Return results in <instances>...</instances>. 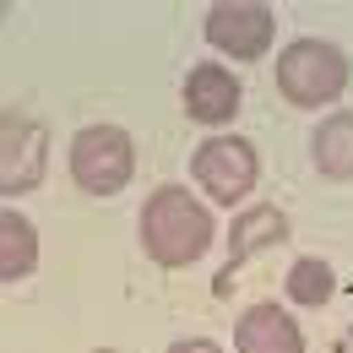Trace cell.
<instances>
[{
	"label": "cell",
	"instance_id": "1",
	"mask_svg": "<svg viewBox=\"0 0 353 353\" xmlns=\"http://www.w3.org/2000/svg\"><path fill=\"white\" fill-rule=\"evenodd\" d=\"M207 245H212V212L190 190L163 185V190L147 196V207H141V250L158 266H190L207 256Z\"/></svg>",
	"mask_w": 353,
	"mask_h": 353
},
{
	"label": "cell",
	"instance_id": "2",
	"mask_svg": "<svg viewBox=\"0 0 353 353\" xmlns=\"http://www.w3.org/2000/svg\"><path fill=\"white\" fill-rule=\"evenodd\" d=\"M348 88V54L326 39H294L277 54V92L294 109H321Z\"/></svg>",
	"mask_w": 353,
	"mask_h": 353
},
{
	"label": "cell",
	"instance_id": "3",
	"mask_svg": "<svg viewBox=\"0 0 353 353\" xmlns=\"http://www.w3.org/2000/svg\"><path fill=\"white\" fill-rule=\"evenodd\" d=\"M136 174V141L120 125H88L71 141V179L88 196H114Z\"/></svg>",
	"mask_w": 353,
	"mask_h": 353
},
{
	"label": "cell",
	"instance_id": "4",
	"mask_svg": "<svg viewBox=\"0 0 353 353\" xmlns=\"http://www.w3.org/2000/svg\"><path fill=\"white\" fill-rule=\"evenodd\" d=\"M190 179H196L218 207H234V201H245V196L256 190V179H261V158H256V147H250L245 136H212V141L196 147V158H190Z\"/></svg>",
	"mask_w": 353,
	"mask_h": 353
},
{
	"label": "cell",
	"instance_id": "5",
	"mask_svg": "<svg viewBox=\"0 0 353 353\" xmlns=\"http://www.w3.org/2000/svg\"><path fill=\"white\" fill-rule=\"evenodd\" d=\"M49 169V136L39 120L0 109V196H28L39 190Z\"/></svg>",
	"mask_w": 353,
	"mask_h": 353
},
{
	"label": "cell",
	"instance_id": "6",
	"mask_svg": "<svg viewBox=\"0 0 353 353\" xmlns=\"http://www.w3.org/2000/svg\"><path fill=\"white\" fill-rule=\"evenodd\" d=\"M272 11L256 0H223L207 11V44L223 49L228 60H261L272 49Z\"/></svg>",
	"mask_w": 353,
	"mask_h": 353
},
{
	"label": "cell",
	"instance_id": "7",
	"mask_svg": "<svg viewBox=\"0 0 353 353\" xmlns=\"http://www.w3.org/2000/svg\"><path fill=\"white\" fill-rule=\"evenodd\" d=\"M185 114L196 125H228L239 114V77L223 71L218 60H201L185 77Z\"/></svg>",
	"mask_w": 353,
	"mask_h": 353
},
{
	"label": "cell",
	"instance_id": "8",
	"mask_svg": "<svg viewBox=\"0 0 353 353\" xmlns=\"http://www.w3.org/2000/svg\"><path fill=\"white\" fill-rule=\"evenodd\" d=\"M234 353H305V332L277 305H250L234 326Z\"/></svg>",
	"mask_w": 353,
	"mask_h": 353
},
{
	"label": "cell",
	"instance_id": "9",
	"mask_svg": "<svg viewBox=\"0 0 353 353\" xmlns=\"http://www.w3.org/2000/svg\"><path fill=\"white\" fill-rule=\"evenodd\" d=\"M310 163L326 179H353V114L321 120V131L310 136Z\"/></svg>",
	"mask_w": 353,
	"mask_h": 353
},
{
	"label": "cell",
	"instance_id": "10",
	"mask_svg": "<svg viewBox=\"0 0 353 353\" xmlns=\"http://www.w3.org/2000/svg\"><path fill=\"white\" fill-rule=\"evenodd\" d=\"M288 239V218L277 212V207H250L245 218L228 228V256L234 266L250 261V250H261V245H283Z\"/></svg>",
	"mask_w": 353,
	"mask_h": 353
},
{
	"label": "cell",
	"instance_id": "11",
	"mask_svg": "<svg viewBox=\"0 0 353 353\" xmlns=\"http://www.w3.org/2000/svg\"><path fill=\"white\" fill-rule=\"evenodd\" d=\"M39 266V234L22 212H0V283H17Z\"/></svg>",
	"mask_w": 353,
	"mask_h": 353
},
{
	"label": "cell",
	"instance_id": "12",
	"mask_svg": "<svg viewBox=\"0 0 353 353\" xmlns=\"http://www.w3.org/2000/svg\"><path fill=\"white\" fill-rule=\"evenodd\" d=\"M332 288H337V277H332V266L321 261V256H299V261L288 266V299L305 310H321L332 299Z\"/></svg>",
	"mask_w": 353,
	"mask_h": 353
},
{
	"label": "cell",
	"instance_id": "13",
	"mask_svg": "<svg viewBox=\"0 0 353 353\" xmlns=\"http://www.w3.org/2000/svg\"><path fill=\"white\" fill-rule=\"evenodd\" d=\"M169 353H223L218 343H207V337H185V343H174Z\"/></svg>",
	"mask_w": 353,
	"mask_h": 353
},
{
	"label": "cell",
	"instance_id": "14",
	"mask_svg": "<svg viewBox=\"0 0 353 353\" xmlns=\"http://www.w3.org/2000/svg\"><path fill=\"white\" fill-rule=\"evenodd\" d=\"M0 17H6V6H0Z\"/></svg>",
	"mask_w": 353,
	"mask_h": 353
}]
</instances>
